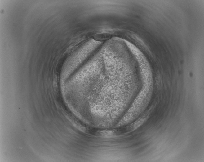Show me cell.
Listing matches in <instances>:
<instances>
[{
	"label": "cell",
	"mask_w": 204,
	"mask_h": 162,
	"mask_svg": "<svg viewBox=\"0 0 204 162\" xmlns=\"http://www.w3.org/2000/svg\"><path fill=\"white\" fill-rule=\"evenodd\" d=\"M112 35L107 33L97 34L93 36L94 39L99 41L108 40L111 37Z\"/></svg>",
	"instance_id": "obj_1"
}]
</instances>
